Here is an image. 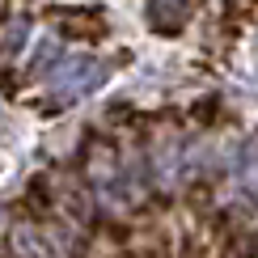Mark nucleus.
<instances>
[{
  "label": "nucleus",
  "mask_w": 258,
  "mask_h": 258,
  "mask_svg": "<svg viewBox=\"0 0 258 258\" xmlns=\"http://www.w3.org/2000/svg\"><path fill=\"white\" fill-rule=\"evenodd\" d=\"M144 17L157 34H178L190 17V5L186 0H144Z\"/></svg>",
  "instance_id": "nucleus-2"
},
{
  "label": "nucleus",
  "mask_w": 258,
  "mask_h": 258,
  "mask_svg": "<svg viewBox=\"0 0 258 258\" xmlns=\"http://www.w3.org/2000/svg\"><path fill=\"white\" fill-rule=\"evenodd\" d=\"M17 250H21V258H59V254L47 245V237L34 233V229H21V233H17Z\"/></svg>",
  "instance_id": "nucleus-3"
},
{
  "label": "nucleus",
  "mask_w": 258,
  "mask_h": 258,
  "mask_svg": "<svg viewBox=\"0 0 258 258\" xmlns=\"http://www.w3.org/2000/svg\"><path fill=\"white\" fill-rule=\"evenodd\" d=\"M106 81V63L93 55H59V63L47 68V89L55 102H77L93 93Z\"/></svg>",
  "instance_id": "nucleus-1"
}]
</instances>
